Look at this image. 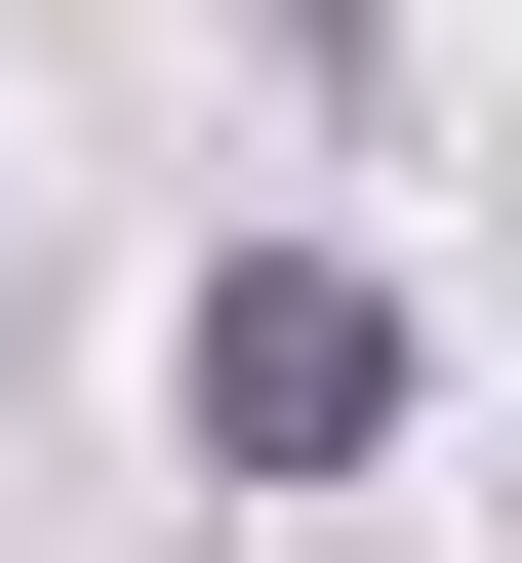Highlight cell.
I'll return each mask as SVG.
<instances>
[{
    "label": "cell",
    "instance_id": "obj_1",
    "mask_svg": "<svg viewBox=\"0 0 522 563\" xmlns=\"http://www.w3.org/2000/svg\"><path fill=\"white\" fill-rule=\"evenodd\" d=\"M362 443H402V282L242 242V282H201V483H362Z\"/></svg>",
    "mask_w": 522,
    "mask_h": 563
}]
</instances>
